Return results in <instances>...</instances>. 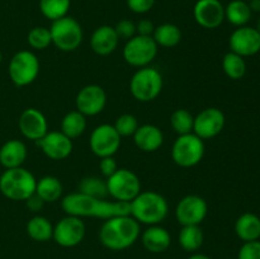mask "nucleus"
I'll return each instance as SVG.
<instances>
[{
  "mask_svg": "<svg viewBox=\"0 0 260 259\" xmlns=\"http://www.w3.org/2000/svg\"><path fill=\"white\" fill-rule=\"evenodd\" d=\"M61 207L66 215L76 217H98L107 220L114 216L129 215V203L106 201L80 192L69 193L61 201Z\"/></svg>",
  "mask_w": 260,
  "mask_h": 259,
  "instance_id": "nucleus-1",
  "label": "nucleus"
},
{
  "mask_svg": "<svg viewBox=\"0 0 260 259\" xmlns=\"http://www.w3.org/2000/svg\"><path fill=\"white\" fill-rule=\"evenodd\" d=\"M140 234L141 226L131 215L114 216L104 221L99 240L109 250H124L139 240Z\"/></svg>",
  "mask_w": 260,
  "mask_h": 259,
  "instance_id": "nucleus-2",
  "label": "nucleus"
},
{
  "mask_svg": "<svg viewBox=\"0 0 260 259\" xmlns=\"http://www.w3.org/2000/svg\"><path fill=\"white\" fill-rule=\"evenodd\" d=\"M169 213L167 198L155 190L140 192L129 202V215L141 225H160Z\"/></svg>",
  "mask_w": 260,
  "mask_h": 259,
  "instance_id": "nucleus-3",
  "label": "nucleus"
},
{
  "mask_svg": "<svg viewBox=\"0 0 260 259\" xmlns=\"http://www.w3.org/2000/svg\"><path fill=\"white\" fill-rule=\"evenodd\" d=\"M37 179L23 167L5 169L0 175V192L10 201H27L35 195Z\"/></svg>",
  "mask_w": 260,
  "mask_h": 259,
  "instance_id": "nucleus-4",
  "label": "nucleus"
},
{
  "mask_svg": "<svg viewBox=\"0 0 260 259\" xmlns=\"http://www.w3.org/2000/svg\"><path fill=\"white\" fill-rule=\"evenodd\" d=\"M52 45L62 52H73L80 47L84 32L80 23L70 15L53 20L50 27Z\"/></svg>",
  "mask_w": 260,
  "mask_h": 259,
  "instance_id": "nucleus-5",
  "label": "nucleus"
},
{
  "mask_svg": "<svg viewBox=\"0 0 260 259\" xmlns=\"http://www.w3.org/2000/svg\"><path fill=\"white\" fill-rule=\"evenodd\" d=\"M162 75L151 66L140 68L129 80V91L136 101L147 103L160 95L162 90Z\"/></svg>",
  "mask_w": 260,
  "mask_h": 259,
  "instance_id": "nucleus-6",
  "label": "nucleus"
},
{
  "mask_svg": "<svg viewBox=\"0 0 260 259\" xmlns=\"http://www.w3.org/2000/svg\"><path fill=\"white\" fill-rule=\"evenodd\" d=\"M205 141L193 132L179 135L172 147V159L180 168H192L205 156Z\"/></svg>",
  "mask_w": 260,
  "mask_h": 259,
  "instance_id": "nucleus-7",
  "label": "nucleus"
},
{
  "mask_svg": "<svg viewBox=\"0 0 260 259\" xmlns=\"http://www.w3.org/2000/svg\"><path fill=\"white\" fill-rule=\"evenodd\" d=\"M40 60L35 52L28 50L18 51L10 58L8 74L14 85L27 86L37 79L40 74Z\"/></svg>",
  "mask_w": 260,
  "mask_h": 259,
  "instance_id": "nucleus-8",
  "label": "nucleus"
},
{
  "mask_svg": "<svg viewBox=\"0 0 260 259\" xmlns=\"http://www.w3.org/2000/svg\"><path fill=\"white\" fill-rule=\"evenodd\" d=\"M108 195L117 202L129 203L141 192L139 175L126 168H118L114 174L106 179Z\"/></svg>",
  "mask_w": 260,
  "mask_h": 259,
  "instance_id": "nucleus-9",
  "label": "nucleus"
},
{
  "mask_svg": "<svg viewBox=\"0 0 260 259\" xmlns=\"http://www.w3.org/2000/svg\"><path fill=\"white\" fill-rule=\"evenodd\" d=\"M159 46L152 36L136 35L127 40L122 55L124 61L134 68H145L155 60Z\"/></svg>",
  "mask_w": 260,
  "mask_h": 259,
  "instance_id": "nucleus-10",
  "label": "nucleus"
},
{
  "mask_svg": "<svg viewBox=\"0 0 260 259\" xmlns=\"http://www.w3.org/2000/svg\"><path fill=\"white\" fill-rule=\"evenodd\" d=\"M121 139L113 124L103 123L96 126L91 131L89 139V146L91 152L99 159L107 156H113L121 146Z\"/></svg>",
  "mask_w": 260,
  "mask_h": 259,
  "instance_id": "nucleus-11",
  "label": "nucleus"
},
{
  "mask_svg": "<svg viewBox=\"0 0 260 259\" xmlns=\"http://www.w3.org/2000/svg\"><path fill=\"white\" fill-rule=\"evenodd\" d=\"M85 223L80 217L66 215L53 226L52 239L62 248H74L85 238Z\"/></svg>",
  "mask_w": 260,
  "mask_h": 259,
  "instance_id": "nucleus-12",
  "label": "nucleus"
},
{
  "mask_svg": "<svg viewBox=\"0 0 260 259\" xmlns=\"http://www.w3.org/2000/svg\"><path fill=\"white\" fill-rule=\"evenodd\" d=\"M208 212V205L203 197L198 195H188L183 197L175 207V218L179 225H201Z\"/></svg>",
  "mask_w": 260,
  "mask_h": 259,
  "instance_id": "nucleus-13",
  "label": "nucleus"
},
{
  "mask_svg": "<svg viewBox=\"0 0 260 259\" xmlns=\"http://www.w3.org/2000/svg\"><path fill=\"white\" fill-rule=\"evenodd\" d=\"M225 123L226 118L223 112L216 107H208L194 117L193 134L197 135L203 141L211 140L222 132Z\"/></svg>",
  "mask_w": 260,
  "mask_h": 259,
  "instance_id": "nucleus-14",
  "label": "nucleus"
},
{
  "mask_svg": "<svg viewBox=\"0 0 260 259\" xmlns=\"http://www.w3.org/2000/svg\"><path fill=\"white\" fill-rule=\"evenodd\" d=\"M76 111L85 117L102 113L107 106V93L98 84H89L79 90L75 98Z\"/></svg>",
  "mask_w": 260,
  "mask_h": 259,
  "instance_id": "nucleus-15",
  "label": "nucleus"
},
{
  "mask_svg": "<svg viewBox=\"0 0 260 259\" xmlns=\"http://www.w3.org/2000/svg\"><path fill=\"white\" fill-rule=\"evenodd\" d=\"M229 47L231 52L243 57L256 55L260 52V33L249 25L238 27L229 38Z\"/></svg>",
  "mask_w": 260,
  "mask_h": 259,
  "instance_id": "nucleus-16",
  "label": "nucleus"
},
{
  "mask_svg": "<svg viewBox=\"0 0 260 259\" xmlns=\"http://www.w3.org/2000/svg\"><path fill=\"white\" fill-rule=\"evenodd\" d=\"M193 17L205 29H215L225 20V7L220 0H196Z\"/></svg>",
  "mask_w": 260,
  "mask_h": 259,
  "instance_id": "nucleus-17",
  "label": "nucleus"
},
{
  "mask_svg": "<svg viewBox=\"0 0 260 259\" xmlns=\"http://www.w3.org/2000/svg\"><path fill=\"white\" fill-rule=\"evenodd\" d=\"M43 154L51 160H63L73 152V140L61 131H48L41 140L36 141Z\"/></svg>",
  "mask_w": 260,
  "mask_h": 259,
  "instance_id": "nucleus-18",
  "label": "nucleus"
},
{
  "mask_svg": "<svg viewBox=\"0 0 260 259\" xmlns=\"http://www.w3.org/2000/svg\"><path fill=\"white\" fill-rule=\"evenodd\" d=\"M19 131L25 139L38 141L48 132V122L45 114L36 108H27L18 119Z\"/></svg>",
  "mask_w": 260,
  "mask_h": 259,
  "instance_id": "nucleus-19",
  "label": "nucleus"
},
{
  "mask_svg": "<svg viewBox=\"0 0 260 259\" xmlns=\"http://www.w3.org/2000/svg\"><path fill=\"white\" fill-rule=\"evenodd\" d=\"M119 37L112 25H101L95 28L90 37V47L99 56H108L117 50Z\"/></svg>",
  "mask_w": 260,
  "mask_h": 259,
  "instance_id": "nucleus-20",
  "label": "nucleus"
},
{
  "mask_svg": "<svg viewBox=\"0 0 260 259\" xmlns=\"http://www.w3.org/2000/svg\"><path fill=\"white\" fill-rule=\"evenodd\" d=\"M134 142L144 152H155L164 144V134L157 126L151 123L141 124L134 134Z\"/></svg>",
  "mask_w": 260,
  "mask_h": 259,
  "instance_id": "nucleus-21",
  "label": "nucleus"
},
{
  "mask_svg": "<svg viewBox=\"0 0 260 259\" xmlns=\"http://www.w3.org/2000/svg\"><path fill=\"white\" fill-rule=\"evenodd\" d=\"M141 243L147 251L154 254L164 253L172 244L169 231L160 225H151L142 231Z\"/></svg>",
  "mask_w": 260,
  "mask_h": 259,
  "instance_id": "nucleus-22",
  "label": "nucleus"
},
{
  "mask_svg": "<svg viewBox=\"0 0 260 259\" xmlns=\"http://www.w3.org/2000/svg\"><path fill=\"white\" fill-rule=\"evenodd\" d=\"M27 146L20 140H8L0 147V164L5 169H13V168L22 167L25 160H27Z\"/></svg>",
  "mask_w": 260,
  "mask_h": 259,
  "instance_id": "nucleus-23",
  "label": "nucleus"
},
{
  "mask_svg": "<svg viewBox=\"0 0 260 259\" xmlns=\"http://www.w3.org/2000/svg\"><path fill=\"white\" fill-rule=\"evenodd\" d=\"M235 233L240 240L254 241L260 238V217L255 213L245 212L235 222Z\"/></svg>",
  "mask_w": 260,
  "mask_h": 259,
  "instance_id": "nucleus-24",
  "label": "nucleus"
},
{
  "mask_svg": "<svg viewBox=\"0 0 260 259\" xmlns=\"http://www.w3.org/2000/svg\"><path fill=\"white\" fill-rule=\"evenodd\" d=\"M63 187L61 180L53 175L40 178L36 184V195L45 203H53L62 197Z\"/></svg>",
  "mask_w": 260,
  "mask_h": 259,
  "instance_id": "nucleus-25",
  "label": "nucleus"
},
{
  "mask_svg": "<svg viewBox=\"0 0 260 259\" xmlns=\"http://www.w3.org/2000/svg\"><path fill=\"white\" fill-rule=\"evenodd\" d=\"M251 12L249 3L245 0H231L225 7V19L235 27L246 25L251 19Z\"/></svg>",
  "mask_w": 260,
  "mask_h": 259,
  "instance_id": "nucleus-26",
  "label": "nucleus"
},
{
  "mask_svg": "<svg viewBox=\"0 0 260 259\" xmlns=\"http://www.w3.org/2000/svg\"><path fill=\"white\" fill-rule=\"evenodd\" d=\"M178 241L183 250L188 253H196L205 241V234L200 225L182 226L178 235Z\"/></svg>",
  "mask_w": 260,
  "mask_h": 259,
  "instance_id": "nucleus-27",
  "label": "nucleus"
},
{
  "mask_svg": "<svg viewBox=\"0 0 260 259\" xmlns=\"http://www.w3.org/2000/svg\"><path fill=\"white\" fill-rule=\"evenodd\" d=\"M152 38L160 47L172 48L179 45L180 41H182V30L177 24L162 23V24L155 27Z\"/></svg>",
  "mask_w": 260,
  "mask_h": 259,
  "instance_id": "nucleus-28",
  "label": "nucleus"
},
{
  "mask_svg": "<svg viewBox=\"0 0 260 259\" xmlns=\"http://www.w3.org/2000/svg\"><path fill=\"white\" fill-rule=\"evenodd\" d=\"M27 234L32 240L45 243L52 239L53 225L45 216L36 215L28 220Z\"/></svg>",
  "mask_w": 260,
  "mask_h": 259,
  "instance_id": "nucleus-29",
  "label": "nucleus"
},
{
  "mask_svg": "<svg viewBox=\"0 0 260 259\" xmlns=\"http://www.w3.org/2000/svg\"><path fill=\"white\" fill-rule=\"evenodd\" d=\"M86 117L79 111H70L61 119V132L74 140L80 137L86 130Z\"/></svg>",
  "mask_w": 260,
  "mask_h": 259,
  "instance_id": "nucleus-30",
  "label": "nucleus"
},
{
  "mask_svg": "<svg viewBox=\"0 0 260 259\" xmlns=\"http://www.w3.org/2000/svg\"><path fill=\"white\" fill-rule=\"evenodd\" d=\"M38 5L43 17L53 22L68 15L71 0H40Z\"/></svg>",
  "mask_w": 260,
  "mask_h": 259,
  "instance_id": "nucleus-31",
  "label": "nucleus"
},
{
  "mask_svg": "<svg viewBox=\"0 0 260 259\" xmlns=\"http://www.w3.org/2000/svg\"><path fill=\"white\" fill-rule=\"evenodd\" d=\"M223 73L233 80L244 78L246 73V62L243 56L234 52H228L222 58Z\"/></svg>",
  "mask_w": 260,
  "mask_h": 259,
  "instance_id": "nucleus-32",
  "label": "nucleus"
},
{
  "mask_svg": "<svg viewBox=\"0 0 260 259\" xmlns=\"http://www.w3.org/2000/svg\"><path fill=\"white\" fill-rule=\"evenodd\" d=\"M193 123H194V116L188 109H175L170 116V126L174 132H177L178 136L193 132Z\"/></svg>",
  "mask_w": 260,
  "mask_h": 259,
  "instance_id": "nucleus-33",
  "label": "nucleus"
},
{
  "mask_svg": "<svg viewBox=\"0 0 260 259\" xmlns=\"http://www.w3.org/2000/svg\"><path fill=\"white\" fill-rule=\"evenodd\" d=\"M78 192L95 198H106L108 196L106 180H103L99 177H94V175L85 177L81 179Z\"/></svg>",
  "mask_w": 260,
  "mask_h": 259,
  "instance_id": "nucleus-34",
  "label": "nucleus"
},
{
  "mask_svg": "<svg viewBox=\"0 0 260 259\" xmlns=\"http://www.w3.org/2000/svg\"><path fill=\"white\" fill-rule=\"evenodd\" d=\"M27 42L33 50L43 51L52 45V40H51L50 28L46 27H35L28 32Z\"/></svg>",
  "mask_w": 260,
  "mask_h": 259,
  "instance_id": "nucleus-35",
  "label": "nucleus"
},
{
  "mask_svg": "<svg viewBox=\"0 0 260 259\" xmlns=\"http://www.w3.org/2000/svg\"><path fill=\"white\" fill-rule=\"evenodd\" d=\"M114 128L118 132L121 137H128L134 136V134L136 132V130L139 128V121H137L136 117L134 114L124 113L121 114L119 117H117L116 122H114Z\"/></svg>",
  "mask_w": 260,
  "mask_h": 259,
  "instance_id": "nucleus-36",
  "label": "nucleus"
},
{
  "mask_svg": "<svg viewBox=\"0 0 260 259\" xmlns=\"http://www.w3.org/2000/svg\"><path fill=\"white\" fill-rule=\"evenodd\" d=\"M238 259H260V241H245L239 250Z\"/></svg>",
  "mask_w": 260,
  "mask_h": 259,
  "instance_id": "nucleus-37",
  "label": "nucleus"
},
{
  "mask_svg": "<svg viewBox=\"0 0 260 259\" xmlns=\"http://www.w3.org/2000/svg\"><path fill=\"white\" fill-rule=\"evenodd\" d=\"M117 35H118L119 40H129L134 36H136V23H134L129 19H122L114 25Z\"/></svg>",
  "mask_w": 260,
  "mask_h": 259,
  "instance_id": "nucleus-38",
  "label": "nucleus"
},
{
  "mask_svg": "<svg viewBox=\"0 0 260 259\" xmlns=\"http://www.w3.org/2000/svg\"><path fill=\"white\" fill-rule=\"evenodd\" d=\"M156 0H126L127 7L135 14H145L154 8Z\"/></svg>",
  "mask_w": 260,
  "mask_h": 259,
  "instance_id": "nucleus-39",
  "label": "nucleus"
},
{
  "mask_svg": "<svg viewBox=\"0 0 260 259\" xmlns=\"http://www.w3.org/2000/svg\"><path fill=\"white\" fill-rule=\"evenodd\" d=\"M99 169H101V173L104 177L108 178L117 172L118 164H117L116 159H114L113 156L102 157L101 161H99Z\"/></svg>",
  "mask_w": 260,
  "mask_h": 259,
  "instance_id": "nucleus-40",
  "label": "nucleus"
},
{
  "mask_svg": "<svg viewBox=\"0 0 260 259\" xmlns=\"http://www.w3.org/2000/svg\"><path fill=\"white\" fill-rule=\"evenodd\" d=\"M154 30L155 25L150 19H141L136 23V35L152 36Z\"/></svg>",
  "mask_w": 260,
  "mask_h": 259,
  "instance_id": "nucleus-41",
  "label": "nucleus"
},
{
  "mask_svg": "<svg viewBox=\"0 0 260 259\" xmlns=\"http://www.w3.org/2000/svg\"><path fill=\"white\" fill-rule=\"evenodd\" d=\"M25 205H27L28 210L29 211H32V212H38L40 210H42L45 202H43V201L35 193V195L30 196V197L25 201Z\"/></svg>",
  "mask_w": 260,
  "mask_h": 259,
  "instance_id": "nucleus-42",
  "label": "nucleus"
},
{
  "mask_svg": "<svg viewBox=\"0 0 260 259\" xmlns=\"http://www.w3.org/2000/svg\"><path fill=\"white\" fill-rule=\"evenodd\" d=\"M249 3V7H250L251 12H260V0H250Z\"/></svg>",
  "mask_w": 260,
  "mask_h": 259,
  "instance_id": "nucleus-43",
  "label": "nucleus"
},
{
  "mask_svg": "<svg viewBox=\"0 0 260 259\" xmlns=\"http://www.w3.org/2000/svg\"><path fill=\"white\" fill-rule=\"evenodd\" d=\"M187 259H211V256L206 255V254H202V253H194Z\"/></svg>",
  "mask_w": 260,
  "mask_h": 259,
  "instance_id": "nucleus-44",
  "label": "nucleus"
},
{
  "mask_svg": "<svg viewBox=\"0 0 260 259\" xmlns=\"http://www.w3.org/2000/svg\"><path fill=\"white\" fill-rule=\"evenodd\" d=\"M256 29H258V32L260 33V18H259V20H258V25H256Z\"/></svg>",
  "mask_w": 260,
  "mask_h": 259,
  "instance_id": "nucleus-45",
  "label": "nucleus"
},
{
  "mask_svg": "<svg viewBox=\"0 0 260 259\" xmlns=\"http://www.w3.org/2000/svg\"><path fill=\"white\" fill-rule=\"evenodd\" d=\"M2 61H3V53L2 51H0V63H2Z\"/></svg>",
  "mask_w": 260,
  "mask_h": 259,
  "instance_id": "nucleus-46",
  "label": "nucleus"
},
{
  "mask_svg": "<svg viewBox=\"0 0 260 259\" xmlns=\"http://www.w3.org/2000/svg\"><path fill=\"white\" fill-rule=\"evenodd\" d=\"M226 259H234V258H226Z\"/></svg>",
  "mask_w": 260,
  "mask_h": 259,
  "instance_id": "nucleus-47",
  "label": "nucleus"
},
{
  "mask_svg": "<svg viewBox=\"0 0 260 259\" xmlns=\"http://www.w3.org/2000/svg\"><path fill=\"white\" fill-rule=\"evenodd\" d=\"M245 2H250V0H245Z\"/></svg>",
  "mask_w": 260,
  "mask_h": 259,
  "instance_id": "nucleus-48",
  "label": "nucleus"
}]
</instances>
